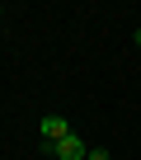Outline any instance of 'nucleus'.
<instances>
[{
  "label": "nucleus",
  "instance_id": "1",
  "mask_svg": "<svg viewBox=\"0 0 141 160\" xmlns=\"http://www.w3.org/2000/svg\"><path fill=\"white\" fill-rule=\"evenodd\" d=\"M42 155H47V160H90V146H85L80 132H70V137H61V141H42Z\"/></svg>",
  "mask_w": 141,
  "mask_h": 160
},
{
  "label": "nucleus",
  "instance_id": "2",
  "mask_svg": "<svg viewBox=\"0 0 141 160\" xmlns=\"http://www.w3.org/2000/svg\"><path fill=\"white\" fill-rule=\"evenodd\" d=\"M38 132H42V141H61V137H70L75 127H70L66 118H56V113H47L42 122H38Z\"/></svg>",
  "mask_w": 141,
  "mask_h": 160
},
{
  "label": "nucleus",
  "instance_id": "3",
  "mask_svg": "<svg viewBox=\"0 0 141 160\" xmlns=\"http://www.w3.org/2000/svg\"><path fill=\"white\" fill-rule=\"evenodd\" d=\"M90 160H113V155H108V146H90Z\"/></svg>",
  "mask_w": 141,
  "mask_h": 160
},
{
  "label": "nucleus",
  "instance_id": "4",
  "mask_svg": "<svg viewBox=\"0 0 141 160\" xmlns=\"http://www.w3.org/2000/svg\"><path fill=\"white\" fill-rule=\"evenodd\" d=\"M0 19H5V5H0Z\"/></svg>",
  "mask_w": 141,
  "mask_h": 160
},
{
  "label": "nucleus",
  "instance_id": "5",
  "mask_svg": "<svg viewBox=\"0 0 141 160\" xmlns=\"http://www.w3.org/2000/svg\"><path fill=\"white\" fill-rule=\"evenodd\" d=\"M136 47H141V33H136Z\"/></svg>",
  "mask_w": 141,
  "mask_h": 160
}]
</instances>
